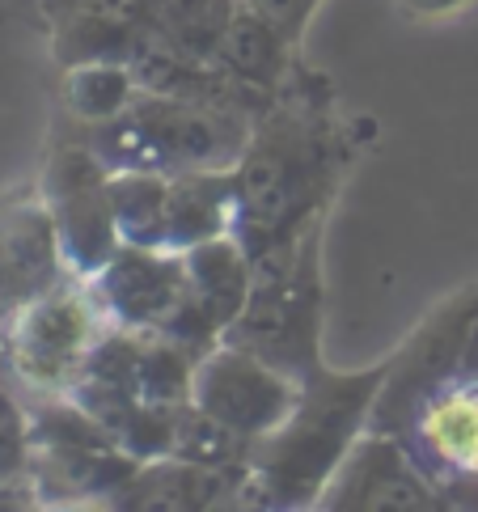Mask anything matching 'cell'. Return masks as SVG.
I'll use <instances>...</instances> for the list:
<instances>
[{"mask_svg": "<svg viewBox=\"0 0 478 512\" xmlns=\"http://www.w3.org/2000/svg\"><path fill=\"white\" fill-rule=\"evenodd\" d=\"M326 102V94L305 89V72L297 68L250 127L242 161L233 166V237L250 259L322 225L326 204L352 166L356 144Z\"/></svg>", "mask_w": 478, "mask_h": 512, "instance_id": "cell-1", "label": "cell"}, {"mask_svg": "<svg viewBox=\"0 0 478 512\" xmlns=\"http://www.w3.org/2000/svg\"><path fill=\"white\" fill-rule=\"evenodd\" d=\"M390 360L360 373H330L326 364L305 381L297 411L250 449L242 508H305L318 504L330 474L369 428Z\"/></svg>", "mask_w": 478, "mask_h": 512, "instance_id": "cell-2", "label": "cell"}, {"mask_svg": "<svg viewBox=\"0 0 478 512\" xmlns=\"http://www.w3.org/2000/svg\"><path fill=\"white\" fill-rule=\"evenodd\" d=\"M259 115L242 106L220 102H191L140 94L106 123H72L85 144L102 157L110 174L119 170H149V174H191V170H233L242 161L250 127Z\"/></svg>", "mask_w": 478, "mask_h": 512, "instance_id": "cell-3", "label": "cell"}, {"mask_svg": "<svg viewBox=\"0 0 478 512\" xmlns=\"http://www.w3.org/2000/svg\"><path fill=\"white\" fill-rule=\"evenodd\" d=\"M225 343L280 364L297 381L322 369V225L254 259V284Z\"/></svg>", "mask_w": 478, "mask_h": 512, "instance_id": "cell-4", "label": "cell"}, {"mask_svg": "<svg viewBox=\"0 0 478 512\" xmlns=\"http://www.w3.org/2000/svg\"><path fill=\"white\" fill-rule=\"evenodd\" d=\"M89 297L102 309L110 326L127 331H157L195 356L225 339V331L212 322V314L191 292L187 259L182 250L165 246H119L110 259L85 280Z\"/></svg>", "mask_w": 478, "mask_h": 512, "instance_id": "cell-5", "label": "cell"}, {"mask_svg": "<svg viewBox=\"0 0 478 512\" xmlns=\"http://www.w3.org/2000/svg\"><path fill=\"white\" fill-rule=\"evenodd\" d=\"M106 326L110 322L89 297L85 280L68 276L64 284L43 292L39 301H30L9 322V331L0 335V343H5V373L30 398L68 394V386L85 369V360Z\"/></svg>", "mask_w": 478, "mask_h": 512, "instance_id": "cell-6", "label": "cell"}, {"mask_svg": "<svg viewBox=\"0 0 478 512\" xmlns=\"http://www.w3.org/2000/svg\"><path fill=\"white\" fill-rule=\"evenodd\" d=\"M106 182H110V170L102 166V157L89 149L77 127L60 123L43 166L39 195L55 221V233H60L64 263L77 280H89L123 246L115 216H110Z\"/></svg>", "mask_w": 478, "mask_h": 512, "instance_id": "cell-7", "label": "cell"}, {"mask_svg": "<svg viewBox=\"0 0 478 512\" xmlns=\"http://www.w3.org/2000/svg\"><path fill=\"white\" fill-rule=\"evenodd\" d=\"M301 390L305 381L284 373L280 364L220 339L195 364L191 402L254 445L288 424V415L301 402Z\"/></svg>", "mask_w": 478, "mask_h": 512, "instance_id": "cell-8", "label": "cell"}, {"mask_svg": "<svg viewBox=\"0 0 478 512\" xmlns=\"http://www.w3.org/2000/svg\"><path fill=\"white\" fill-rule=\"evenodd\" d=\"M322 504L343 512H428L445 508V496L411 457V449L402 445V436L364 428L360 441L339 462V470L330 474Z\"/></svg>", "mask_w": 478, "mask_h": 512, "instance_id": "cell-9", "label": "cell"}, {"mask_svg": "<svg viewBox=\"0 0 478 512\" xmlns=\"http://www.w3.org/2000/svg\"><path fill=\"white\" fill-rule=\"evenodd\" d=\"M440 496H478V377L432 390L398 432Z\"/></svg>", "mask_w": 478, "mask_h": 512, "instance_id": "cell-10", "label": "cell"}, {"mask_svg": "<svg viewBox=\"0 0 478 512\" xmlns=\"http://www.w3.org/2000/svg\"><path fill=\"white\" fill-rule=\"evenodd\" d=\"M72 276L64 246L39 191H9L0 199V335L30 301Z\"/></svg>", "mask_w": 478, "mask_h": 512, "instance_id": "cell-11", "label": "cell"}, {"mask_svg": "<svg viewBox=\"0 0 478 512\" xmlns=\"http://www.w3.org/2000/svg\"><path fill=\"white\" fill-rule=\"evenodd\" d=\"M39 13L51 30V56L60 68L89 60L132 64L165 39L149 13V0H39Z\"/></svg>", "mask_w": 478, "mask_h": 512, "instance_id": "cell-12", "label": "cell"}, {"mask_svg": "<svg viewBox=\"0 0 478 512\" xmlns=\"http://www.w3.org/2000/svg\"><path fill=\"white\" fill-rule=\"evenodd\" d=\"M250 466H208L187 457H149L110 500L115 508H144V512H191V508H242Z\"/></svg>", "mask_w": 478, "mask_h": 512, "instance_id": "cell-13", "label": "cell"}, {"mask_svg": "<svg viewBox=\"0 0 478 512\" xmlns=\"http://www.w3.org/2000/svg\"><path fill=\"white\" fill-rule=\"evenodd\" d=\"M212 60L225 68L233 81L259 89V94H267V98L280 94L301 68L297 64V43H288L280 30L267 26L259 13L242 5V0H237V9L229 17L225 34H220Z\"/></svg>", "mask_w": 478, "mask_h": 512, "instance_id": "cell-14", "label": "cell"}, {"mask_svg": "<svg viewBox=\"0 0 478 512\" xmlns=\"http://www.w3.org/2000/svg\"><path fill=\"white\" fill-rule=\"evenodd\" d=\"M237 187L233 170H191L170 174V204H165V250H191L212 237L233 233Z\"/></svg>", "mask_w": 478, "mask_h": 512, "instance_id": "cell-15", "label": "cell"}, {"mask_svg": "<svg viewBox=\"0 0 478 512\" xmlns=\"http://www.w3.org/2000/svg\"><path fill=\"white\" fill-rule=\"evenodd\" d=\"M182 259H187L191 292L199 297V305L208 309L220 331H229L250 297V284H254V259L246 254V246L237 242L233 233H225L204 246L182 250Z\"/></svg>", "mask_w": 478, "mask_h": 512, "instance_id": "cell-16", "label": "cell"}, {"mask_svg": "<svg viewBox=\"0 0 478 512\" xmlns=\"http://www.w3.org/2000/svg\"><path fill=\"white\" fill-rule=\"evenodd\" d=\"M136 94H140V81L127 60H89V64L64 68L60 102H64V115L81 127L115 119Z\"/></svg>", "mask_w": 478, "mask_h": 512, "instance_id": "cell-17", "label": "cell"}, {"mask_svg": "<svg viewBox=\"0 0 478 512\" xmlns=\"http://www.w3.org/2000/svg\"><path fill=\"white\" fill-rule=\"evenodd\" d=\"M110 216L119 242L127 246H165V204H170V174L119 170L106 182Z\"/></svg>", "mask_w": 478, "mask_h": 512, "instance_id": "cell-18", "label": "cell"}, {"mask_svg": "<svg viewBox=\"0 0 478 512\" xmlns=\"http://www.w3.org/2000/svg\"><path fill=\"white\" fill-rule=\"evenodd\" d=\"M233 9L237 0H149V13L165 39L204 60H212Z\"/></svg>", "mask_w": 478, "mask_h": 512, "instance_id": "cell-19", "label": "cell"}, {"mask_svg": "<svg viewBox=\"0 0 478 512\" xmlns=\"http://www.w3.org/2000/svg\"><path fill=\"white\" fill-rule=\"evenodd\" d=\"M22 386L0 369V487L30 479V453H34V424H30V398L17 394Z\"/></svg>", "mask_w": 478, "mask_h": 512, "instance_id": "cell-20", "label": "cell"}, {"mask_svg": "<svg viewBox=\"0 0 478 512\" xmlns=\"http://www.w3.org/2000/svg\"><path fill=\"white\" fill-rule=\"evenodd\" d=\"M242 5L259 13L267 26L280 30L288 43L301 47L305 30H309V22H314V13H318L322 0H242Z\"/></svg>", "mask_w": 478, "mask_h": 512, "instance_id": "cell-21", "label": "cell"}, {"mask_svg": "<svg viewBox=\"0 0 478 512\" xmlns=\"http://www.w3.org/2000/svg\"><path fill=\"white\" fill-rule=\"evenodd\" d=\"M398 5L411 17H419V22H445V17H457L470 5H478V0H398Z\"/></svg>", "mask_w": 478, "mask_h": 512, "instance_id": "cell-22", "label": "cell"}, {"mask_svg": "<svg viewBox=\"0 0 478 512\" xmlns=\"http://www.w3.org/2000/svg\"><path fill=\"white\" fill-rule=\"evenodd\" d=\"M462 373L466 377H478V322L470 331V343H466V356H462Z\"/></svg>", "mask_w": 478, "mask_h": 512, "instance_id": "cell-23", "label": "cell"}, {"mask_svg": "<svg viewBox=\"0 0 478 512\" xmlns=\"http://www.w3.org/2000/svg\"><path fill=\"white\" fill-rule=\"evenodd\" d=\"M0 369H5V343H0Z\"/></svg>", "mask_w": 478, "mask_h": 512, "instance_id": "cell-24", "label": "cell"}]
</instances>
